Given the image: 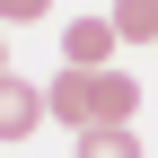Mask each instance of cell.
<instances>
[{"instance_id":"6da1fadb","label":"cell","mask_w":158,"mask_h":158,"mask_svg":"<svg viewBox=\"0 0 158 158\" xmlns=\"http://www.w3.org/2000/svg\"><path fill=\"white\" fill-rule=\"evenodd\" d=\"M132 106H141V79L132 70H53V88H44V114L53 123H70V132H88V123H132Z\"/></svg>"},{"instance_id":"7a4b0ae2","label":"cell","mask_w":158,"mask_h":158,"mask_svg":"<svg viewBox=\"0 0 158 158\" xmlns=\"http://www.w3.org/2000/svg\"><path fill=\"white\" fill-rule=\"evenodd\" d=\"M114 53H123L114 18H70V27H62V70H106Z\"/></svg>"},{"instance_id":"3957f363","label":"cell","mask_w":158,"mask_h":158,"mask_svg":"<svg viewBox=\"0 0 158 158\" xmlns=\"http://www.w3.org/2000/svg\"><path fill=\"white\" fill-rule=\"evenodd\" d=\"M35 123H44V88L27 70H0V141H27Z\"/></svg>"},{"instance_id":"277c9868","label":"cell","mask_w":158,"mask_h":158,"mask_svg":"<svg viewBox=\"0 0 158 158\" xmlns=\"http://www.w3.org/2000/svg\"><path fill=\"white\" fill-rule=\"evenodd\" d=\"M114 35H123V44H158V0H114Z\"/></svg>"},{"instance_id":"5b68a950","label":"cell","mask_w":158,"mask_h":158,"mask_svg":"<svg viewBox=\"0 0 158 158\" xmlns=\"http://www.w3.org/2000/svg\"><path fill=\"white\" fill-rule=\"evenodd\" d=\"M79 158H141V141H132V123H88L79 132Z\"/></svg>"},{"instance_id":"8992f818","label":"cell","mask_w":158,"mask_h":158,"mask_svg":"<svg viewBox=\"0 0 158 158\" xmlns=\"http://www.w3.org/2000/svg\"><path fill=\"white\" fill-rule=\"evenodd\" d=\"M35 18H53V0H0V27H35Z\"/></svg>"},{"instance_id":"52a82bcc","label":"cell","mask_w":158,"mask_h":158,"mask_svg":"<svg viewBox=\"0 0 158 158\" xmlns=\"http://www.w3.org/2000/svg\"><path fill=\"white\" fill-rule=\"evenodd\" d=\"M0 70H9V44H0Z\"/></svg>"}]
</instances>
